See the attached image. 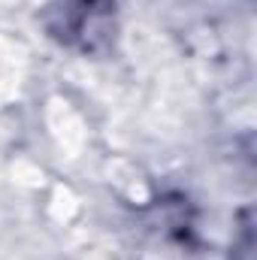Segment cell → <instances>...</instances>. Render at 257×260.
<instances>
[{
	"instance_id": "obj_1",
	"label": "cell",
	"mask_w": 257,
	"mask_h": 260,
	"mask_svg": "<svg viewBox=\"0 0 257 260\" xmlns=\"http://www.w3.org/2000/svg\"><path fill=\"white\" fill-rule=\"evenodd\" d=\"M46 34L73 52L106 55L118 37L115 0H49L40 12Z\"/></svg>"
}]
</instances>
